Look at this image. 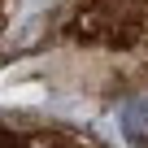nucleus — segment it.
<instances>
[]
</instances>
